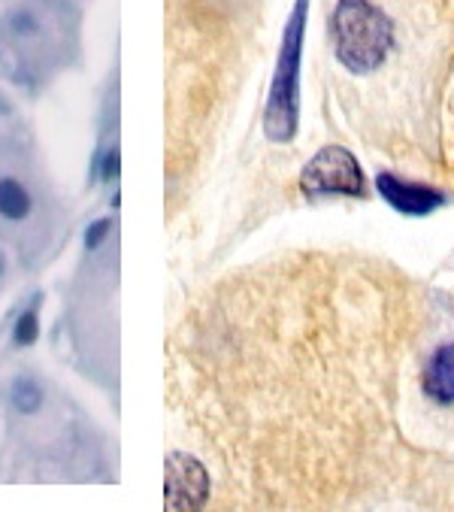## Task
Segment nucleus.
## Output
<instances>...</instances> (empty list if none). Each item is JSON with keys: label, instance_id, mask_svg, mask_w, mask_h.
I'll return each mask as SVG.
<instances>
[{"label": "nucleus", "instance_id": "3", "mask_svg": "<svg viewBox=\"0 0 454 512\" xmlns=\"http://www.w3.org/2000/svg\"><path fill=\"white\" fill-rule=\"evenodd\" d=\"M300 191L306 197H327V194L364 197L367 194V182H364L358 158L346 146H324L303 167Z\"/></svg>", "mask_w": 454, "mask_h": 512}, {"label": "nucleus", "instance_id": "7", "mask_svg": "<svg viewBox=\"0 0 454 512\" xmlns=\"http://www.w3.org/2000/svg\"><path fill=\"white\" fill-rule=\"evenodd\" d=\"M31 213V194L19 179H0V216L22 222Z\"/></svg>", "mask_w": 454, "mask_h": 512}, {"label": "nucleus", "instance_id": "9", "mask_svg": "<svg viewBox=\"0 0 454 512\" xmlns=\"http://www.w3.org/2000/svg\"><path fill=\"white\" fill-rule=\"evenodd\" d=\"M40 337V319H37V310H25L13 328V340L16 346H34Z\"/></svg>", "mask_w": 454, "mask_h": 512}, {"label": "nucleus", "instance_id": "8", "mask_svg": "<svg viewBox=\"0 0 454 512\" xmlns=\"http://www.w3.org/2000/svg\"><path fill=\"white\" fill-rule=\"evenodd\" d=\"M10 397H13V406L25 416H34L37 409L43 406V388L34 379H16Z\"/></svg>", "mask_w": 454, "mask_h": 512}, {"label": "nucleus", "instance_id": "1", "mask_svg": "<svg viewBox=\"0 0 454 512\" xmlns=\"http://www.w3.org/2000/svg\"><path fill=\"white\" fill-rule=\"evenodd\" d=\"M333 52L349 73H373L394 49V25L373 0H339L333 19Z\"/></svg>", "mask_w": 454, "mask_h": 512}, {"label": "nucleus", "instance_id": "10", "mask_svg": "<svg viewBox=\"0 0 454 512\" xmlns=\"http://www.w3.org/2000/svg\"><path fill=\"white\" fill-rule=\"evenodd\" d=\"M100 179L109 182V179H116L119 176V149H109L103 158H100Z\"/></svg>", "mask_w": 454, "mask_h": 512}, {"label": "nucleus", "instance_id": "5", "mask_svg": "<svg viewBox=\"0 0 454 512\" xmlns=\"http://www.w3.org/2000/svg\"><path fill=\"white\" fill-rule=\"evenodd\" d=\"M376 188H379V194L391 203V207L397 210V213H403V216H430V213H436L442 203H445V194L442 191H436V188H430V185H418V182H406V179H400V176H394V173H388V170H382L379 176H376Z\"/></svg>", "mask_w": 454, "mask_h": 512}, {"label": "nucleus", "instance_id": "12", "mask_svg": "<svg viewBox=\"0 0 454 512\" xmlns=\"http://www.w3.org/2000/svg\"><path fill=\"white\" fill-rule=\"evenodd\" d=\"M13 28H16L19 34H34V31H37V22H34V16H28V13H16V16H13Z\"/></svg>", "mask_w": 454, "mask_h": 512}, {"label": "nucleus", "instance_id": "6", "mask_svg": "<svg viewBox=\"0 0 454 512\" xmlns=\"http://www.w3.org/2000/svg\"><path fill=\"white\" fill-rule=\"evenodd\" d=\"M424 391L439 406L454 403V343H445L433 352L424 370Z\"/></svg>", "mask_w": 454, "mask_h": 512}, {"label": "nucleus", "instance_id": "4", "mask_svg": "<svg viewBox=\"0 0 454 512\" xmlns=\"http://www.w3.org/2000/svg\"><path fill=\"white\" fill-rule=\"evenodd\" d=\"M209 497V473L206 467L182 452L167 458V479H164V500L170 509H200Z\"/></svg>", "mask_w": 454, "mask_h": 512}, {"label": "nucleus", "instance_id": "2", "mask_svg": "<svg viewBox=\"0 0 454 512\" xmlns=\"http://www.w3.org/2000/svg\"><path fill=\"white\" fill-rule=\"evenodd\" d=\"M309 0H297L291 19L282 31L279 61L270 85V100L264 113V134L273 143H288L297 134L300 119V58H303V34H306Z\"/></svg>", "mask_w": 454, "mask_h": 512}, {"label": "nucleus", "instance_id": "13", "mask_svg": "<svg viewBox=\"0 0 454 512\" xmlns=\"http://www.w3.org/2000/svg\"><path fill=\"white\" fill-rule=\"evenodd\" d=\"M0 276H4V255H0Z\"/></svg>", "mask_w": 454, "mask_h": 512}, {"label": "nucleus", "instance_id": "11", "mask_svg": "<svg viewBox=\"0 0 454 512\" xmlns=\"http://www.w3.org/2000/svg\"><path fill=\"white\" fill-rule=\"evenodd\" d=\"M109 228H112V222H109V219H100V222H94V225L85 231V246H88V249H97V246L106 240Z\"/></svg>", "mask_w": 454, "mask_h": 512}]
</instances>
